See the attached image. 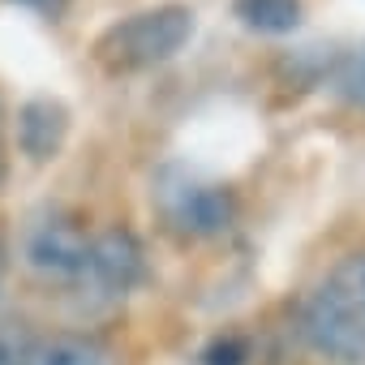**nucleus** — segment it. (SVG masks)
<instances>
[{"label":"nucleus","instance_id":"1","mask_svg":"<svg viewBox=\"0 0 365 365\" xmlns=\"http://www.w3.org/2000/svg\"><path fill=\"white\" fill-rule=\"evenodd\" d=\"M194 9L190 5H150L138 9L120 22H112L99 39H95V61L120 78V73H146L155 65H168L180 48L194 39Z\"/></svg>","mask_w":365,"mask_h":365},{"label":"nucleus","instance_id":"2","mask_svg":"<svg viewBox=\"0 0 365 365\" xmlns=\"http://www.w3.org/2000/svg\"><path fill=\"white\" fill-rule=\"evenodd\" d=\"M155 211L168 224V232L185 237V241H207V237H224L237 224V198L228 185L202 180L185 168H163L155 176Z\"/></svg>","mask_w":365,"mask_h":365},{"label":"nucleus","instance_id":"3","mask_svg":"<svg viewBox=\"0 0 365 365\" xmlns=\"http://www.w3.org/2000/svg\"><path fill=\"white\" fill-rule=\"evenodd\" d=\"M142 279H146V250H142L138 232L108 228V232L91 237L86 267H82V279L73 288H82V297L95 301V305H116Z\"/></svg>","mask_w":365,"mask_h":365},{"label":"nucleus","instance_id":"4","mask_svg":"<svg viewBox=\"0 0 365 365\" xmlns=\"http://www.w3.org/2000/svg\"><path fill=\"white\" fill-rule=\"evenodd\" d=\"M86 250H91V232L82 228L78 215H65V211L39 215V220L26 228V241H22L26 267H31L39 279H48V284H69V288L82 279Z\"/></svg>","mask_w":365,"mask_h":365},{"label":"nucleus","instance_id":"5","mask_svg":"<svg viewBox=\"0 0 365 365\" xmlns=\"http://www.w3.org/2000/svg\"><path fill=\"white\" fill-rule=\"evenodd\" d=\"M301 335L327 365H365V318H356L327 284L305 297Z\"/></svg>","mask_w":365,"mask_h":365},{"label":"nucleus","instance_id":"6","mask_svg":"<svg viewBox=\"0 0 365 365\" xmlns=\"http://www.w3.org/2000/svg\"><path fill=\"white\" fill-rule=\"evenodd\" d=\"M73 129V112L56 95H35L18 108V150L31 163H52Z\"/></svg>","mask_w":365,"mask_h":365},{"label":"nucleus","instance_id":"7","mask_svg":"<svg viewBox=\"0 0 365 365\" xmlns=\"http://www.w3.org/2000/svg\"><path fill=\"white\" fill-rule=\"evenodd\" d=\"M22 365H120V356H116V348L103 344L99 335L65 331V335L35 339V344L26 348Z\"/></svg>","mask_w":365,"mask_h":365},{"label":"nucleus","instance_id":"8","mask_svg":"<svg viewBox=\"0 0 365 365\" xmlns=\"http://www.w3.org/2000/svg\"><path fill=\"white\" fill-rule=\"evenodd\" d=\"M232 14L254 35H292L305 22L301 0H232Z\"/></svg>","mask_w":365,"mask_h":365},{"label":"nucleus","instance_id":"9","mask_svg":"<svg viewBox=\"0 0 365 365\" xmlns=\"http://www.w3.org/2000/svg\"><path fill=\"white\" fill-rule=\"evenodd\" d=\"M356 318H365V250H356V254H344L335 267H331V275L322 279Z\"/></svg>","mask_w":365,"mask_h":365},{"label":"nucleus","instance_id":"10","mask_svg":"<svg viewBox=\"0 0 365 365\" xmlns=\"http://www.w3.org/2000/svg\"><path fill=\"white\" fill-rule=\"evenodd\" d=\"M335 95H339L348 108L365 112V43L339 65V73H335Z\"/></svg>","mask_w":365,"mask_h":365},{"label":"nucleus","instance_id":"11","mask_svg":"<svg viewBox=\"0 0 365 365\" xmlns=\"http://www.w3.org/2000/svg\"><path fill=\"white\" fill-rule=\"evenodd\" d=\"M22 322H0V365H22L26 348L35 339H26V331H18Z\"/></svg>","mask_w":365,"mask_h":365},{"label":"nucleus","instance_id":"12","mask_svg":"<svg viewBox=\"0 0 365 365\" xmlns=\"http://www.w3.org/2000/svg\"><path fill=\"white\" fill-rule=\"evenodd\" d=\"M9 180V133H5V103H0V190Z\"/></svg>","mask_w":365,"mask_h":365},{"label":"nucleus","instance_id":"13","mask_svg":"<svg viewBox=\"0 0 365 365\" xmlns=\"http://www.w3.org/2000/svg\"><path fill=\"white\" fill-rule=\"evenodd\" d=\"M9 5H22V9H35V14H52V18H56L69 0H9Z\"/></svg>","mask_w":365,"mask_h":365},{"label":"nucleus","instance_id":"14","mask_svg":"<svg viewBox=\"0 0 365 365\" xmlns=\"http://www.w3.org/2000/svg\"><path fill=\"white\" fill-rule=\"evenodd\" d=\"M9 258H14L9 254V237L0 232V288H5V275H9Z\"/></svg>","mask_w":365,"mask_h":365}]
</instances>
